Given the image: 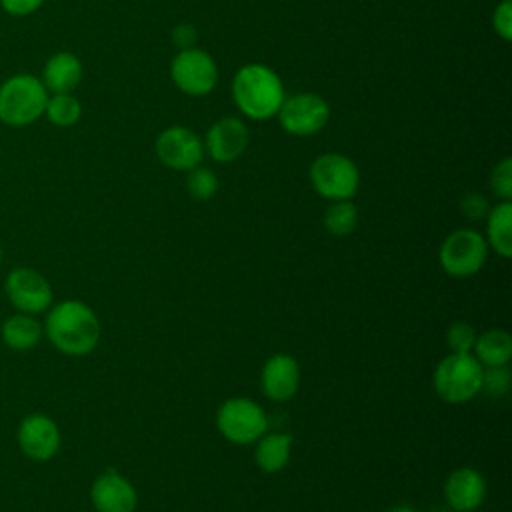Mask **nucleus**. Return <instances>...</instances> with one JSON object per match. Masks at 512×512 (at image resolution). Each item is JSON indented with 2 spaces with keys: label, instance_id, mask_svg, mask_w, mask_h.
<instances>
[{
  "label": "nucleus",
  "instance_id": "1",
  "mask_svg": "<svg viewBox=\"0 0 512 512\" xmlns=\"http://www.w3.org/2000/svg\"><path fill=\"white\" fill-rule=\"evenodd\" d=\"M44 332L52 346L68 356H86L100 342V320L80 300H64L50 308Z\"/></svg>",
  "mask_w": 512,
  "mask_h": 512
},
{
  "label": "nucleus",
  "instance_id": "2",
  "mask_svg": "<svg viewBox=\"0 0 512 512\" xmlns=\"http://www.w3.org/2000/svg\"><path fill=\"white\" fill-rule=\"evenodd\" d=\"M232 96L240 112L252 120H268L284 102V88L276 72L264 64L240 68L232 82Z\"/></svg>",
  "mask_w": 512,
  "mask_h": 512
},
{
  "label": "nucleus",
  "instance_id": "3",
  "mask_svg": "<svg viewBox=\"0 0 512 512\" xmlns=\"http://www.w3.org/2000/svg\"><path fill=\"white\" fill-rule=\"evenodd\" d=\"M48 90L34 74L20 72L0 84V122L22 128L44 116Z\"/></svg>",
  "mask_w": 512,
  "mask_h": 512
},
{
  "label": "nucleus",
  "instance_id": "4",
  "mask_svg": "<svg viewBox=\"0 0 512 512\" xmlns=\"http://www.w3.org/2000/svg\"><path fill=\"white\" fill-rule=\"evenodd\" d=\"M482 370L472 352H450L434 370V390L448 404H464L482 392Z\"/></svg>",
  "mask_w": 512,
  "mask_h": 512
},
{
  "label": "nucleus",
  "instance_id": "5",
  "mask_svg": "<svg viewBox=\"0 0 512 512\" xmlns=\"http://www.w3.org/2000/svg\"><path fill=\"white\" fill-rule=\"evenodd\" d=\"M218 432L232 444H254L268 428L264 408L252 398L234 396L220 404L216 412Z\"/></svg>",
  "mask_w": 512,
  "mask_h": 512
},
{
  "label": "nucleus",
  "instance_id": "6",
  "mask_svg": "<svg viewBox=\"0 0 512 512\" xmlns=\"http://www.w3.org/2000/svg\"><path fill=\"white\" fill-rule=\"evenodd\" d=\"M488 258L486 238L472 228L450 232L440 244L438 260L442 270L454 278H466L482 270Z\"/></svg>",
  "mask_w": 512,
  "mask_h": 512
},
{
  "label": "nucleus",
  "instance_id": "7",
  "mask_svg": "<svg viewBox=\"0 0 512 512\" xmlns=\"http://www.w3.org/2000/svg\"><path fill=\"white\" fill-rule=\"evenodd\" d=\"M310 182L322 198L350 200L358 190L360 174L348 156L328 152L312 162Z\"/></svg>",
  "mask_w": 512,
  "mask_h": 512
},
{
  "label": "nucleus",
  "instance_id": "8",
  "mask_svg": "<svg viewBox=\"0 0 512 512\" xmlns=\"http://www.w3.org/2000/svg\"><path fill=\"white\" fill-rule=\"evenodd\" d=\"M170 76L182 92L190 96H202L216 86L218 68L214 58L204 50L186 48L174 56Z\"/></svg>",
  "mask_w": 512,
  "mask_h": 512
},
{
  "label": "nucleus",
  "instance_id": "9",
  "mask_svg": "<svg viewBox=\"0 0 512 512\" xmlns=\"http://www.w3.org/2000/svg\"><path fill=\"white\" fill-rule=\"evenodd\" d=\"M328 116H330V108L326 100L310 92L284 98L278 110L282 128L294 136L316 134L326 126Z\"/></svg>",
  "mask_w": 512,
  "mask_h": 512
},
{
  "label": "nucleus",
  "instance_id": "10",
  "mask_svg": "<svg viewBox=\"0 0 512 512\" xmlns=\"http://www.w3.org/2000/svg\"><path fill=\"white\" fill-rule=\"evenodd\" d=\"M4 288L12 306L24 314H40L52 304V288L48 280L32 268H14L8 274Z\"/></svg>",
  "mask_w": 512,
  "mask_h": 512
},
{
  "label": "nucleus",
  "instance_id": "11",
  "mask_svg": "<svg viewBox=\"0 0 512 512\" xmlns=\"http://www.w3.org/2000/svg\"><path fill=\"white\" fill-rule=\"evenodd\" d=\"M156 154L162 164L174 170H192L204 158L202 140L184 126L166 128L156 140Z\"/></svg>",
  "mask_w": 512,
  "mask_h": 512
},
{
  "label": "nucleus",
  "instance_id": "12",
  "mask_svg": "<svg viewBox=\"0 0 512 512\" xmlns=\"http://www.w3.org/2000/svg\"><path fill=\"white\" fill-rule=\"evenodd\" d=\"M20 450L36 462H46L60 450V428L46 414H30L18 426Z\"/></svg>",
  "mask_w": 512,
  "mask_h": 512
},
{
  "label": "nucleus",
  "instance_id": "13",
  "mask_svg": "<svg viewBox=\"0 0 512 512\" xmlns=\"http://www.w3.org/2000/svg\"><path fill=\"white\" fill-rule=\"evenodd\" d=\"M90 500L98 512H134L138 494L128 478L108 468L92 482Z\"/></svg>",
  "mask_w": 512,
  "mask_h": 512
},
{
  "label": "nucleus",
  "instance_id": "14",
  "mask_svg": "<svg viewBox=\"0 0 512 512\" xmlns=\"http://www.w3.org/2000/svg\"><path fill=\"white\" fill-rule=\"evenodd\" d=\"M486 496L484 476L470 466L452 470L444 482V502L454 512H474Z\"/></svg>",
  "mask_w": 512,
  "mask_h": 512
},
{
  "label": "nucleus",
  "instance_id": "15",
  "mask_svg": "<svg viewBox=\"0 0 512 512\" xmlns=\"http://www.w3.org/2000/svg\"><path fill=\"white\" fill-rule=\"evenodd\" d=\"M260 382L266 398L274 402L290 400L300 386V366L296 358L282 352L272 354L262 366Z\"/></svg>",
  "mask_w": 512,
  "mask_h": 512
},
{
  "label": "nucleus",
  "instance_id": "16",
  "mask_svg": "<svg viewBox=\"0 0 512 512\" xmlns=\"http://www.w3.org/2000/svg\"><path fill=\"white\" fill-rule=\"evenodd\" d=\"M248 146V128L238 118H222L206 134L208 154L216 162H234Z\"/></svg>",
  "mask_w": 512,
  "mask_h": 512
},
{
  "label": "nucleus",
  "instance_id": "17",
  "mask_svg": "<svg viewBox=\"0 0 512 512\" xmlns=\"http://www.w3.org/2000/svg\"><path fill=\"white\" fill-rule=\"evenodd\" d=\"M40 80L52 94L72 92L82 80V62L72 52H56L46 60Z\"/></svg>",
  "mask_w": 512,
  "mask_h": 512
},
{
  "label": "nucleus",
  "instance_id": "18",
  "mask_svg": "<svg viewBox=\"0 0 512 512\" xmlns=\"http://www.w3.org/2000/svg\"><path fill=\"white\" fill-rule=\"evenodd\" d=\"M290 452H292V436L288 432H268V434L264 432L256 440L254 460L262 472L274 474L288 464Z\"/></svg>",
  "mask_w": 512,
  "mask_h": 512
},
{
  "label": "nucleus",
  "instance_id": "19",
  "mask_svg": "<svg viewBox=\"0 0 512 512\" xmlns=\"http://www.w3.org/2000/svg\"><path fill=\"white\" fill-rule=\"evenodd\" d=\"M486 244L498 256H512V204L502 200L486 214Z\"/></svg>",
  "mask_w": 512,
  "mask_h": 512
},
{
  "label": "nucleus",
  "instance_id": "20",
  "mask_svg": "<svg viewBox=\"0 0 512 512\" xmlns=\"http://www.w3.org/2000/svg\"><path fill=\"white\" fill-rule=\"evenodd\" d=\"M472 354L482 366H506L512 358V336L502 328H488L476 336Z\"/></svg>",
  "mask_w": 512,
  "mask_h": 512
},
{
  "label": "nucleus",
  "instance_id": "21",
  "mask_svg": "<svg viewBox=\"0 0 512 512\" xmlns=\"http://www.w3.org/2000/svg\"><path fill=\"white\" fill-rule=\"evenodd\" d=\"M42 326L32 314L18 312L4 320L2 324V342L12 350H32L42 338Z\"/></svg>",
  "mask_w": 512,
  "mask_h": 512
},
{
  "label": "nucleus",
  "instance_id": "22",
  "mask_svg": "<svg viewBox=\"0 0 512 512\" xmlns=\"http://www.w3.org/2000/svg\"><path fill=\"white\" fill-rule=\"evenodd\" d=\"M44 116L60 128H68L74 126L80 116H82V104L78 102L76 96H72V92L66 94H52L48 96L46 108H44Z\"/></svg>",
  "mask_w": 512,
  "mask_h": 512
},
{
  "label": "nucleus",
  "instance_id": "23",
  "mask_svg": "<svg viewBox=\"0 0 512 512\" xmlns=\"http://www.w3.org/2000/svg\"><path fill=\"white\" fill-rule=\"evenodd\" d=\"M358 224V208L350 200H334L324 212V226L332 236H348Z\"/></svg>",
  "mask_w": 512,
  "mask_h": 512
},
{
  "label": "nucleus",
  "instance_id": "24",
  "mask_svg": "<svg viewBox=\"0 0 512 512\" xmlns=\"http://www.w3.org/2000/svg\"><path fill=\"white\" fill-rule=\"evenodd\" d=\"M186 188H188V194L192 198H196V200H210L216 194V190H218V178H216V174L210 168L196 166V168L188 170Z\"/></svg>",
  "mask_w": 512,
  "mask_h": 512
},
{
  "label": "nucleus",
  "instance_id": "25",
  "mask_svg": "<svg viewBox=\"0 0 512 512\" xmlns=\"http://www.w3.org/2000/svg\"><path fill=\"white\" fill-rule=\"evenodd\" d=\"M512 382V372L506 366H484L482 370V388L492 398H502L508 394Z\"/></svg>",
  "mask_w": 512,
  "mask_h": 512
},
{
  "label": "nucleus",
  "instance_id": "26",
  "mask_svg": "<svg viewBox=\"0 0 512 512\" xmlns=\"http://www.w3.org/2000/svg\"><path fill=\"white\" fill-rule=\"evenodd\" d=\"M476 330L468 322H454L446 330V344L452 352H472Z\"/></svg>",
  "mask_w": 512,
  "mask_h": 512
},
{
  "label": "nucleus",
  "instance_id": "27",
  "mask_svg": "<svg viewBox=\"0 0 512 512\" xmlns=\"http://www.w3.org/2000/svg\"><path fill=\"white\" fill-rule=\"evenodd\" d=\"M490 188L500 200L512 198V160L504 158L490 176Z\"/></svg>",
  "mask_w": 512,
  "mask_h": 512
},
{
  "label": "nucleus",
  "instance_id": "28",
  "mask_svg": "<svg viewBox=\"0 0 512 512\" xmlns=\"http://www.w3.org/2000/svg\"><path fill=\"white\" fill-rule=\"evenodd\" d=\"M460 208H462L464 216H466V218H470V220L486 218V214L490 212V204H488V200H486L482 194H478V192H470V194H466V196L462 198V202H460Z\"/></svg>",
  "mask_w": 512,
  "mask_h": 512
},
{
  "label": "nucleus",
  "instance_id": "29",
  "mask_svg": "<svg viewBox=\"0 0 512 512\" xmlns=\"http://www.w3.org/2000/svg\"><path fill=\"white\" fill-rule=\"evenodd\" d=\"M44 2L46 0H0V8L14 18H22L34 14Z\"/></svg>",
  "mask_w": 512,
  "mask_h": 512
},
{
  "label": "nucleus",
  "instance_id": "30",
  "mask_svg": "<svg viewBox=\"0 0 512 512\" xmlns=\"http://www.w3.org/2000/svg\"><path fill=\"white\" fill-rule=\"evenodd\" d=\"M494 28L504 38H512V6L510 0H502V4L494 10Z\"/></svg>",
  "mask_w": 512,
  "mask_h": 512
},
{
  "label": "nucleus",
  "instance_id": "31",
  "mask_svg": "<svg viewBox=\"0 0 512 512\" xmlns=\"http://www.w3.org/2000/svg\"><path fill=\"white\" fill-rule=\"evenodd\" d=\"M172 40H174V44H176L178 48H182V50L194 48V42H196V30H194V26H190V24H180V26H176L174 32H172Z\"/></svg>",
  "mask_w": 512,
  "mask_h": 512
},
{
  "label": "nucleus",
  "instance_id": "32",
  "mask_svg": "<svg viewBox=\"0 0 512 512\" xmlns=\"http://www.w3.org/2000/svg\"><path fill=\"white\" fill-rule=\"evenodd\" d=\"M388 512H416V510L412 506H408V504H398V506L390 508Z\"/></svg>",
  "mask_w": 512,
  "mask_h": 512
},
{
  "label": "nucleus",
  "instance_id": "33",
  "mask_svg": "<svg viewBox=\"0 0 512 512\" xmlns=\"http://www.w3.org/2000/svg\"><path fill=\"white\" fill-rule=\"evenodd\" d=\"M0 262H2V248H0Z\"/></svg>",
  "mask_w": 512,
  "mask_h": 512
}]
</instances>
